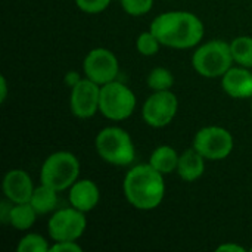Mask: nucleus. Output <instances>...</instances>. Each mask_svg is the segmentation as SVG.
<instances>
[{
  "mask_svg": "<svg viewBox=\"0 0 252 252\" xmlns=\"http://www.w3.org/2000/svg\"><path fill=\"white\" fill-rule=\"evenodd\" d=\"M83 71L86 78L94 81L99 86L117 80L120 63L114 52L105 47L92 49L83 62Z\"/></svg>",
  "mask_w": 252,
  "mask_h": 252,
  "instance_id": "9d476101",
  "label": "nucleus"
},
{
  "mask_svg": "<svg viewBox=\"0 0 252 252\" xmlns=\"http://www.w3.org/2000/svg\"><path fill=\"white\" fill-rule=\"evenodd\" d=\"M99 100H100V86L86 77L71 89V94H69L71 112L74 114V117L80 120L92 118L96 112H99Z\"/></svg>",
  "mask_w": 252,
  "mask_h": 252,
  "instance_id": "9b49d317",
  "label": "nucleus"
},
{
  "mask_svg": "<svg viewBox=\"0 0 252 252\" xmlns=\"http://www.w3.org/2000/svg\"><path fill=\"white\" fill-rule=\"evenodd\" d=\"M120 3L124 12L131 16L146 15L154 6V0H120Z\"/></svg>",
  "mask_w": 252,
  "mask_h": 252,
  "instance_id": "5701e85b",
  "label": "nucleus"
},
{
  "mask_svg": "<svg viewBox=\"0 0 252 252\" xmlns=\"http://www.w3.org/2000/svg\"><path fill=\"white\" fill-rule=\"evenodd\" d=\"M251 251H252V248H251Z\"/></svg>",
  "mask_w": 252,
  "mask_h": 252,
  "instance_id": "7c9ffc66",
  "label": "nucleus"
},
{
  "mask_svg": "<svg viewBox=\"0 0 252 252\" xmlns=\"http://www.w3.org/2000/svg\"><path fill=\"white\" fill-rule=\"evenodd\" d=\"M245 252L244 247H239L236 244H223L217 248V252Z\"/></svg>",
  "mask_w": 252,
  "mask_h": 252,
  "instance_id": "cd10ccee",
  "label": "nucleus"
},
{
  "mask_svg": "<svg viewBox=\"0 0 252 252\" xmlns=\"http://www.w3.org/2000/svg\"><path fill=\"white\" fill-rule=\"evenodd\" d=\"M80 177L78 158L66 151L50 154L40 170V183L62 192L69 189Z\"/></svg>",
  "mask_w": 252,
  "mask_h": 252,
  "instance_id": "39448f33",
  "label": "nucleus"
},
{
  "mask_svg": "<svg viewBox=\"0 0 252 252\" xmlns=\"http://www.w3.org/2000/svg\"><path fill=\"white\" fill-rule=\"evenodd\" d=\"M162 44L159 43V40L157 38V35L149 30L146 32L139 34L137 40H136V49L142 56H154L159 52V47Z\"/></svg>",
  "mask_w": 252,
  "mask_h": 252,
  "instance_id": "4be33fe9",
  "label": "nucleus"
},
{
  "mask_svg": "<svg viewBox=\"0 0 252 252\" xmlns=\"http://www.w3.org/2000/svg\"><path fill=\"white\" fill-rule=\"evenodd\" d=\"M137 100L136 94L126 84L114 80L100 86L99 112L111 121H124L133 115Z\"/></svg>",
  "mask_w": 252,
  "mask_h": 252,
  "instance_id": "423d86ee",
  "label": "nucleus"
},
{
  "mask_svg": "<svg viewBox=\"0 0 252 252\" xmlns=\"http://www.w3.org/2000/svg\"><path fill=\"white\" fill-rule=\"evenodd\" d=\"M10 208H12V202H10V201L1 202V205H0V220H1L3 223H7V221H9Z\"/></svg>",
  "mask_w": 252,
  "mask_h": 252,
  "instance_id": "bb28decb",
  "label": "nucleus"
},
{
  "mask_svg": "<svg viewBox=\"0 0 252 252\" xmlns=\"http://www.w3.org/2000/svg\"><path fill=\"white\" fill-rule=\"evenodd\" d=\"M151 31L159 43L171 49H190L204 38V24L192 12L170 10L154 18Z\"/></svg>",
  "mask_w": 252,
  "mask_h": 252,
  "instance_id": "f257e3e1",
  "label": "nucleus"
},
{
  "mask_svg": "<svg viewBox=\"0 0 252 252\" xmlns=\"http://www.w3.org/2000/svg\"><path fill=\"white\" fill-rule=\"evenodd\" d=\"M7 97V81H6V77L1 75L0 77V102L3 103Z\"/></svg>",
  "mask_w": 252,
  "mask_h": 252,
  "instance_id": "c85d7f7f",
  "label": "nucleus"
},
{
  "mask_svg": "<svg viewBox=\"0 0 252 252\" xmlns=\"http://www.w3.org/2000/svg\"><path fill=\"white\" fill-rule=\"evenodd\" d=\"M221 87L233 99H251L252 72L245 66H232L221 77Z\"/></svg>",
  "mask_w": 252,
  "mask_h": 252,
  "instance_id": "ddd939ff",
  "label": "nucleus"
},
{
  "mask_svg": "<svg viewBox=\"0 0 252 252\" xmlns=\"http://www.w3.org/2000/svg\"><path fill=\"white\" fill-rule=\"evenodd\" d=\"M37 211L32 208L30 202L24 204H12L10 214H9V224L19 232H25L31 229L37 220Z\"/></svg>",
  "mask_w": 252,
  "mask_h": 252,
  "instance_id": "a211bd4d",
  "label": "nucleus"
},
{
  "mask_svg": "<svg viewBox=\"0 0 252 252\" xmlns=\"http://www.w3.org/2000/svg\"><path fill=\"white\" fill-rule=\"evenodd\" d=\"M58 193L59 192L52 189L50 186L40 183V186H37L34 189L31 199H30V204L37 211L38 216L49 214V213L55 211L58 207Z\"/></svg>",
  "mask_w": 252,
  "mask_h": 252,
  "instance_id": "f3484780",
  "label": "nucleus"
},
{
  "mask_svg": "<svg viewBox=\"0 0 252 252\" xmlns=\"http://www.w3.org/2000/svg\"><path fill=\"white\" fill-rule=\"evenodd\" d=\"M68 199L71 207L89 213L96 208L100 199V192L97 185L90 179H78L71 188L68 193Z\"/></svg>",
  "mask_w": 252,
  "mask_h": 252,
  "instance_id": "4468645a",
  "label": "nucleus"
},
{
  "mask_svg": "<svg viewBox=\"0 0 252 252\" xmlns=\"http://www.w3.org/2000/svg\"><path fill=\"white\" fill-rule=\"evenodd\" d=\"M65 84L69 87V89H72L75 84H78L81 80H83V77L77 72V71H68L66 74H65Z\"/></svg>",
  "mask_w": 252,
  "mask_h": 252,
  "instance_id": "a878e982",
  "label": "nucleus"
},
{
  "mask_svg": "<svg viewBox=\"0 0 252 252\" xmlns=\"http://www.w3.org/2000/svg\"><path fill=\"white\" fill-rule=\"evenodd\" d=\"M16 250L18 252H47L50 250V245L41 235L28 233L19 239Z\"/></svg>",
  "mask_w": 252,
  "mask_h": 252,
  "instance_id": "412c9836",
  "label": "nucleus"
},
{
  "mask_svg": "<svg viewBox=\"0 0 252 252\" xmlns=\"http://www.w3.org/2000/svg\"><path fill=\"white\" fill-rule=\"evenodd\" d=\"M192 146L207 161H223L232 154L235 142L232 133L224 127L208 126L195 134Z\"/></svg>",
  "mask_w": 252,
  "mask_h": 252,
  "instance_id": "0eeeda50",
  "label": "nucleus"
},
{
  "mask_svg": "<svg viewBox=\"0 0 252 252\" xmlns=\"http://www.w3.org/2000/svg\"><path fill=\"white\" fill-rule=\"evenodd\" d=\"M233 62L230 43L223 40L202 43L192 55V66L204 78H221Z\"/></svg>",
  "mask_w": 252,
  "mask_h": 252,
  "instance_id": "20e7f679",
  "label": "nucleus"
},
{
  "mask_svg": "<svg viewBox=\"0 0 252 252\" xmlns=\"http://www.w3.org/2000/svg\"><path fill=\"white\" fill-rule=\"evenodd\" d=\"M179 158H180V155L177 154V151L173 146L161 145L157 149H154V152L151 154L149 164L157 171H159L162 176H168L177 170Z\"/></svg>",
  "mask_w": 252,
  "mask_h": 252,
  "instance_id": "dca6fc26",
  "label": "nucleus"
},
{
  "mask_svg": "<svg viewBox=\"0 0 252 252\" xmlns=\"http://www.w3.org/2000/svg\"><path fill=\"white\" fill-rule=\"evenodd\" d=\"M146 83L152 92L171 90L174 86V75L170 69L162 68V66H157L149 72Z\"/></svg>",
  "mask_w": 252,
  "mask_h": 252,
  "instance_id": "aec40b11",
  "label": "nucleus"
},
{
  "mask_svg": "<svg viewBox=\"0 0 252 252\" xmlns=\"http://www.w3.org/2000/svg\"><path fill=\"white\" fill-rule=\"evenodd\" d=\"M34 183L30 174L21 168L10 170L4 174L3 179V193L7 201L12 204H24L30 202L31 195L34 192Z\"/></svg>",
  "mask_w": 252,
  "mask_h": 252,
  "instance_id": "f8f14e48",
  "label": "nucleus"
},
{
  "mask_svg": "<svg viewBox=\"0 0 252 252\" xmlns=\"http://www.w3.org/2000/svg\"><path fill=\"white\" fill-rule=\"evenodd\" d=\"M230 50L233 61L239 66L252 68V37L239 35L230 41Z\"/></svg>",
  "mask_w": 252,
  "mask_h": 252,
  "instance_id": "6ab92c4d",
  "label": "nucleus"
},
{
  "mask_svg": "<svg viewBox=\"0 0 252 252\" xmlns=\"http://www.w3.org/2000/svg\"><path fill=\"white\" fill-rule=\"evenodd\" d=\"M75 4L84 13H100L111 4V0H75Z\"/></svg>",
  "mask_w": 252,
  "mask_h": 252,
  "instance_id": "b1692460",
  "label": "nucleus"
},
{
  "mask_svg": "<svg viewBox=\"0 0 252 252\" xmlns=\"http://www.w3.org/2000/svg\"><path fill=\"white\" fill-rule=\"evenodd\" d=\"M179 100L171 90L154 92L143 103V121L154 128L167 127L177 115Z\"/></svg>",
  "mask_w": 252,
  "mask_h": 252,
  "instance_id": "1a4fd4ad",
  "label": "nucleus"
},
{
  "mask_svg": "<svg viewBox=\"0 0 252 252\" xmlns=\"http://www.w3.org/2000/svg\"><path fill=\"white\" fill-rule=\"evenodd\" d=\"M251 112H252V97H251Z\"/></svg>",
  "mask_w": 252,
  "mask_h": 252,
  "instance_id": "c756f323",
  "label": "nucleus"
},
{
  "mask_svg": "<svg viewBox=\"0 0 252 252\" xmlns=\"http://www.w3.org/2000/svg\"><path fill=\"white\" fill-rule=\"evenodd\" d=\"M94 148L97 155L111 165L127 167L136 158L133 139L121 127L102 128L94 139Z\"/></svg>",
  "mask_w": 252,
  "mask_h": 252,
  "instance_id": "7ed1b4c3",
  "label": "nucleus"
},
{
  "mask_svg": "<svg viewBox=\"0 0 252 252\" xmlns=\"http://www.w3.org/2000/svg\"><path fill=\"white\" fill-rule=\"evenodd\" d=\"M50 252H81L83 248L77 244V241H61L55 242L50 247Z\"/></svg>",
  "mask_w": 252,
  "mask_h": 252,
  "instance_id": "393cba45",
  "label": "nucleus"
},
{
  "mask_svg": "<svg viewBox=\"0 0 252 252\" xmlns=\"http://www.w3.org/2000/svg\"><path fill=\"white\" fill-rule=\"evenodd\" d=\"M86 213L68 207L61 208L52 214L47 223V232L53 242L61 241H78L87 227Z\"/></svg>",
  "mask_w": 252,
  "mask_h": 252,
  "instance_id": "6e6552de",
  "label": "nucleus"
},
{
  "mask_svg": "<svg viewBox=\"0 0 252 252\" xmlns=\"http://www.w3.org/2000/svg\"><path fill=\"white\" fill-rule=\"evenodd\" d=\"M205 158L192 146L180 154L179 164H177V174L183 182L192 183L196 182L205 171Z\"/></svg>",
  "mask_w": 252,
  "mask_h": 252,
  "instance_id": "2eb2a0df",
  "label": "nucleus"
},
{
  "mask_svg": "<svg viewBox=\"0 0 252 252\" xmlns=\"http://www.w3.org/2000/svg\"><path fill=\"white\" fill-rule=\"evenodd\" d=\"M127 202L140 211H151L161 205L165 196L164 176L149 162L130 168L123 182Z\"/></svg>",
  "mask_w": 252,
  "mask_h": 252,
  "instance_id": "f03ea898",
  "label": "nucleus"
}]
</instances>
